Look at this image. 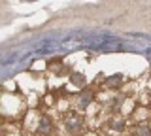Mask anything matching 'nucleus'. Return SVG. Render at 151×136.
I'll return each mask as SVG.
<instances>
[{"label": "nucleus", "mask_w": 151, "mask_h": 136, "mask_svg": "<svg viewBox=\"0 0 151 136\" xmlns=\"http://www.w3.org/2000/svg\"><path fill=\"white\" fill-rule=\"evenodd\" d=\"M138 136H151V129H147V127H140Z\"/></svg>", "instance_id": "f257e3e1"}]
</instances>
